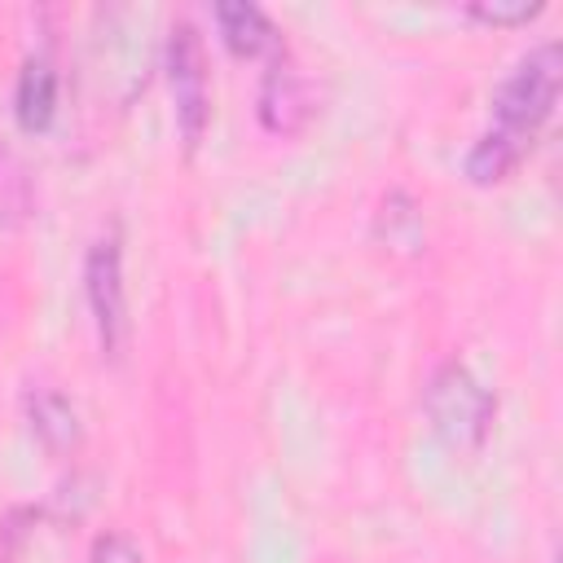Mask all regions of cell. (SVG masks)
I'll return each instance as SVG.
<instances>
[{
  "label": "cell",
  "mask_w": 563,
  "mask_h": 563,
  "mask_svg": "<svg viewBox=\"0 0 563 563\" xmlns=\"http://www.w3.org/2000/svg\"><path fill=\"white\" fill-rule=\"evenodd\" d=\"M554 97H559V44L554 40H541L537 48H528L515 70L501 79L497 97H493V123L479 132V141L471 145L466 154V172L488 185V180H501L523 145H532V136L541 132V123L550 119L554 110Z\"/></svg>",
  "instance_id": "obj_1"
},
{
  "label": "cell",
  "mask_w": 563,
  "mask_h": 563,
  "mask_svg": "<svg viewBox=\"0 0 563 563\" xmlns=\"http://www.w3.org/2000/svg\"><path fill=\"white\" fill-rule=\"evenodd\" d=\"M308 114V92H303V75L290 57H273L264 84H260V119L273 132H295Z\"/></svg>",
  "instance_id": "obj_5"
},
{
  "label": "cell",
  "mask_w": 563,
  "mask_h": 563,
  "mask_svg": "<svg viewBox=\"0 0 563 563\" xmlns=\"http://www.w3.org/2000/svg\"><path fill=\"white\" fill-rule=\"evenodd\" d=\"M216 22H220L229 48H238L246 57H255L264 48H277V31H273L268 13L260 4H251V0H224V4H216Z\"/></svg>",
  "instance_id": "obj_7"
},
{
  "label": "cell",
  "mask_w": 563,
  "mask_h": 563,
  "mask_svg": "<svg viewBox=\"0 0 563 563\" xmlns=\"http://www.w3.org/2000/svg\"><path fill=\"white\" fill-rule=\"evenodd\" d=\"M88 563H145V554H141V545H136L132 537H123V532H101V537L92 541V550H88Z\"/></svg>",
  "instance_id": "obj_10"
},
{
  "label": "cell",
  "mask_w": 563,
  "mask_h": 563,
  "mask_svg": "<svg viewBox=\"0 0 563 563\" xmlns=\"http://www.w3.org/2000/svg\"><path fill=\"white\" fill-rule=\"evenodd\" d=\"M31 418H35V431L44 435V444H53V449H66V444H75V435H79V427H75V409L66 405V396H57V391H35L31 400Z\"/></svg>",
  "instance_id": "obj_8"
},
{
  "label": "cell",
  "mask_w": 563,
  "mask_h": 563,
  "mask_svg": "<svg viewBox=\"0 0 563 563\" xmlns=\"http://www.w3.org/2000/svg\"><path fill=\"white\" fill-rule=\"evenodd\" d=\"M167 79H172V97H176V123H180L185 141L194 145L207 123V75H202L198 31L189 22H172V31H167Z\"/></svg>",
  "instance_id": "obj_4"
},
{
  "label": "cell",
  "mask_w": 563,
  "mask_h": 563,
  "mask_svg": "<svg viewBox=\"0 0 563 563\" xmlns=\"http://www.w3.org/2000/svg\"><path fill=\"white\" fill-rule=\"evenodd\" d=\"M84 286H88V308L101 334L106 352H119L123 330H128V299H123V251H119V233H101L88 246L84 260Z\"/></svg>",
  "instance_id": "obj_3"
},
{
  "label": "cell",
  "mask_w": 563,
  "mask_h": 563,
  "mask_svg": "<svg viewBox=\"0 0 563 563\" xmlns=\"http://www.w3.org/2000/svg\"><path fill=\"white\" fill-rule=\"evenodd\" d=\"M493 391L462 365V361H444L431 383H427V413L431 427L453 444V449H475L488 427H493Z\"/></svg>",
  "instance_id": "obj_2"
},
{
  "label": "cell",
  "mask_w": 563,
  "mask_h": 563,
  "mask_svg": "<svg viewBox=\"0 0 563 563\" xmlns=\"http://www.w3.org/2000/svg\"><path fill=\"white\" fill-rule=\"evenodd\" d=\"M537 9L541 4H528V0H519V4H471V13L488 18V22H528Z\"/></svg>",
  "instance_id": "obj_11"
},
{
  "label": "cell",
  "mask_w": 563,
  "mask_h": 563,
  "mask_svg": "<svg viewBox=\"0 0 563 563\" xmlns=\"http://www.w3.org/2000/svg\"><path fill=\"white\" fill-rule=\"evenodd\" d=\"M13 110H18V123H22L26 132L48 128V119H53V110H57V70H53V62H48L44 53L22 62L18 88H13Z\"/></svg>",
  "instance_id": "obj_6"
},
{
  "label": "cell",
  "mask_w": 563,
  "mask_h": 563,
  "mask_svg": "<svg viewBox=\"0 0 563 563\" xmlns=\"http://www.w3.org/2000/svg\"><path fill=\"white\" fill-rule=\"evenodd\" d=\"M31 207V180H26V167L0 150V216H22Z\"/></svg>",
  "instance_id": "obj_9"
}]
</instances>
